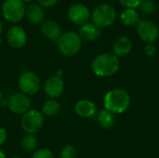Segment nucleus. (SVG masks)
<instances>
[{"label": "nucleus", "instance_id": "4", "mask_svg": "<svg viewBox=\"0 0 159 158\" xmlns=\"http://www.w3.org/2000/svg\"><path fill=\"white\" fill-rule=\"evenodd\" d=\"M90 17L92 22L100 29L109 27L116 19V10L112 5L102 3L98 5L93 9Z\"/></svg>", "mask_w": 159, "mask_h": 158}, {"label": "nucleus", "instance_id": "1", "mask_svg": "<svg viewBox=\"0 0 159 158\" xmlns=\"http://www.w3.org/2000/svg\"><path fill=\"white\" fill-rule=\"evenodd\" d=\"M131 102L129 93L121 88H116L106 92L103 98L104 109L113 115L125 113Z\"/></svg>", "mask_w": 159, "mask_h": 158}, {"label": "nucleus", "instance_id": "26", "mask_svg": "<svg viewBox=\"0 0 159 158\" xmlns=\"http://www.w3.org/2000/svg\"><path fill=\"white\" fill-rule=\"evenodd\" d=\"M157 52V47L154 45V44H146L145 47H144V53L146 56L148 57H154L156 56Z\"/></svg>", "mask_w": 159, "mask_h": 158}, {"label": "nucleus", "instance_id": "32", "mask_svg": "<svg viewBox=\"0 0 159 158\" xmlns=\"http://www.w3.org/2000/svg\"><path fill=\"white\" fill-rule=\"evenodd\" d=\"M2 31H3V25H2V21H1V20H0V35H1V34H2Z\"/></svg>", "mask_w": 159, "mask_h": 158}, {"label": "nucleus", "instance_id": "9", "mask_svg": "<svg viewBox=\"0 0 159 158\" xmlns=\"http://www.w3.org/2000/svg\"><path fill=\"white\" fill-rule=\"evenodd\" d=\"M7 105L12 114L22 115L31 109V99L21 92L15 93L9 97Z\"/></svg>", "mask_w": 159, "mask_h": 158}, {"label": "nucleus", "instance_id": "20", "mask_svg": "<svg viewBox=\"0 0 159 158\" xmlns=\"http://www.w3.org/2000/svg\"><path fill=\"white\" fill-rule=\"evenodd\" d=\"M120 21L125 26H133L139 22V13L136 9L126 8L120 14Z\"/></svg>", "mask_w": 159, "mask_h": 158}, {"label": "nucleus", "instance_id": "21", "mask_svg": "<svg viewBox=\"0 0 159 158\" xmlns=\"http://www.w3.org/2000/svg\"><path fill=\"white\" fill-rule=\"evenodd\" d=\"M21 147L26 152L34 153L38 146V139L34 134H25L20 141Z\"/></svg>", "mask_w": 159, "mask_h": 158}, {"label": "nucleus", "instance_id": "11", "mask_svg": "<svg viewBox=\"0 0 159 158\" xmlns=\"http://www.w3.org/2000/svg\"><path fill=\"white\" fill-rule=\"evenodd\" d=\"M65 90V84L61 77L55 74L47 78L44 84V92L49 99L57 100L60 98Z\"/></svg>", "mask_w": 159, "mask_h": 158}, {"label": "nucleus", "instance_id": "34", "mask_svg": "<svg viewBox=\"0 0 159 158\" xmlns=\"http://www.w3.org/2000/svg\"><path fill=\"white\" fill-rule=\"evenodd\" d=\"M9 158H21V157H19V156H12V157H9Z\"/></svg>", "mask_w": 159, "mask_h": 158}, {"label": "nucleus", "instance_id": "30", "mask_svg": "<svg viewBox=\"0 0 159 158\" xmlns=\"http://www.w3.org/2000/svg\"><path fill=\"white\" fill-rule=\"evenodd\" d=\"M0 158H7L6 157V154L3 152V150L0 149Z\"/></svg>", "mask_w": 159, "mask_h": 158}, {"label": "nucleus", "instance_id": "18", "mask_svg": "<svg viewBox=\"0 0 159 158\" xmlns=\"http://www.w3.org/2000/svg\"><path fill=\"white\" fill-rule=\"evenodd\" d=\"M60 111H61V104L55 99H48L43 103L41 107L42 115L48 117L56 116L60 113Z\"/></svg>", "mask_w": 159, "mask_h": 158}, {"label": "nucleus", "instance_id": "33", "mask_svg": "<svg viewBox=\"0 0 159 158\" xmlns=\"http://www.w3.org/2000/svg\"><path fill=\"white\" fill-rule=\"evenodd\" d=\"M21 1H22L23 3H30L32 0H21Z\"/></svg>", "mask_w": 159, "mask_h": 158}, {"label": "nucleus", "instance_id": "24", "mask_svg": "<svg viewBox=\"0 0 159 158\" xmlns=\"http://www.w3.org/2000/svg\"><path fill=\"white\" fill-rule=\"evenodd\" d=\"M140 9L145 14H151L154 13L156 10V6L153 0H143L140 5Z\"/></svg>", "mask_w": 159, "mask_h": 158}, {"label": "nucleus", "instance_id": "14", "mask_svg": "<svg viewBox=\"0 0 159 158\" xmlns=\"http://www.w3.org/2000/svg\"><path fill=\"white\" fill-rule=\"evenodd\" d=\"M78 34L81 39L86 42H94L101 36V29L97 27L93 22H86L79 27Z\"/></svg>", "mask_w": 159, "mask_h": 158}, {"label": "nucleus", "instance_id": "8", "mask_svg": "<svg viewBox=\"0 0 159 158\" xmlns=\"http://www.w3.org/2000/svg\"><path fill=\"white\" fill-rule=\"evenodd\" d=\"M137 33L145 44H154L159 36L158 26L151 20H143L138 22Z\"/></svg>", "mask_w": 159, "mask_h": 158}, {"label": "nucleus", "instance_id": "15", "mask_svg": "<svg viewBox=\"0 0 159 158\" xmlns=\"http://www.w3.org/2000/svg\"><path fill=\"white\" fill-rule=\"evenodd\" d=\"M41 33L44 36L52 41H58L61 34V30L58 22L52 20H46L41 23Z\"/></svg>", "mask_w": 159, "mask_h": 158}, {"label": "nucleus", "instance_id": "19", "mask_svg": "<svg viewBox=\"0 0 159 158\" xmlns=\"http://www.w3.org/2000/svg\"><path fill=\"white\" fill-rule=\"evenodd\" d=\"M97 121L103 129H111L116 123L115 115L103 109L99 112L97 115Z\"/></svg>", "mask_w": 159, "mask_h": 158}, {"label": "nucleus", "instance_id": "22", "mask_svg": "<svg viewBox=\"0 0 159 158\" xmlns=\"http://www.w3.org/2000/svg\"><path fill=\"white\" fill-rule=\"evenodd\" d=\"M60 156L61 158H77L78 157V152L75 145L66 144L61 148Z\"/></svg>", "mask_w": 159, "mask_h": 158}, {"label": "nucleus", "instance_id": "28", "mask_svg": "<svg viewBox=\"0 0 159 158\" xmlns=\"http://www.w3.org/2000/svg\"><path fill=\"white\" fill-rule=\"evenodd\" d=\"M7 140V130L5 128L0 127V147L5 144Z\"/></svg>", "mask_w": 159, "mask_h": 158}, {"label": "nucleus", "instance_id": "27", "mask_svg": "<svg viewBox=\"0 0 159 158\" xmlns=\"http://www.w3.org/2000/svg\"><path fill=\"white\" fill-rule=\"evenodd\" d=\"M37 2L42 7H52L56 6L60 0H37Z\"/></svg>", "mask_w": 159, "mask_h": 158}, {"label": "nucleus", "instance_id": "17", "mask_svg": "<svg viewBox=\"0 0 159 158\" xmlns=\"http://www.w3.org/2000/svg\"><path fill=\"white\" fill-rule=\"evenodd\" d=\"M132 50V42L127 36H119L113 43V53L117 57H125Z\"/></svg>", "mask_w": 159, "mask_h": 158}, {"label": "nucleus", "instance_id": "16", "mask_svg": "<svg viewBox=\"0 0 159 158\" xmlns=\"http://www.w3.org/2000/svg\"><path fill=\"white\" fill-rule=\"evenodd\" d=\"M28 21L33 24H39L45 20V10L37 4H31L25 7V16Z\"/></svg>", "mask_w": 159, "mask_h": 158}, {"label": "nucleus", "instance_id": "29", "mask_svg": "<svg viewBox=\"0 0 159 158\" xmlns=\"http://www.w3.org/2000/svg\"><path fill=\"white\" fill-rule=\"evenodd\" d=\"M55 75H57V76L62 78V76H63V70H62V69H58V70L56 71V73H55Z\"/></svg>", "mask_w": 159, "mask_h": 158}, {"label": "nucleus", "instance_id": "10", "mask_svg": "<svg viewBox=\"0 0 159 158\" xmlns=\"http://www.w3.org/2000/svg\"><path fill=\"white\" fill-rule=\"evenodd\" d=\"M90 15L91 12L89 7L81 3H75L71 5L67 11V17L70 21L79 26L88 22Z\"/></svg>", "mask_w": 159, "mask_h": 158}, {"label": "nucleus", "instance_id": "2", "mask_svg": "<svg viewBox=\"0 0 159 158\" xmlns=\"http://www.w3.org/2000/svg\"><path fill=\"white\" fill-rule=\"evenodd\" d=\"M119 68V59L111 52H105L96 56L91 62V70L98 77H110L116 74Z\"/></svg>", "mask_w": 159, "mask_h": 158}, {"label": "nucleus", "instance_id": "6", "mask_svg": "<svg viewBox=\"0 0 159 158\" xmlns=\"http://www.w3.org/2000/svg\"><path fill=\"white\" fill-rule=\"evenodd\" d=\"M25 5L21 0H5L1 7L2 15L9 22H20L25 16Z\"/></svg>", "mask_w": 159, "mask_h": 158}, {"label": "nucleus", "instance_id": "23", "mask_svg": "<svg viewBox=\"0 0 159 158\" xmlns=\"http://www.w3.org/2000/svg\"><path fill=\"white\" fill-rule=\"evenodd\" d=\"M31 158H55L53 153L48 148H37Z\"/></svg>", "mask_w": 159, "mask_h": 158}, {"label": "nucleus", "instance_id": "25", "mask_svg": "<svg viewBox=\"0 0 159 158\" xmlns=\"http://www.w3.org/2000/svg\"><path fill=\"white\" fill-rule=\"evenodd\" d=\"M118 1L126 8L136 9L137 7H140V5H141L143 0H118Z\"/></svg>", "mask_w": 159, "mask_h": 158}, {"label": "nucleus", "instance_id": "7", "mask_svg": "<svg viewBox=\"0 0 159 158\" xmlns=\"http://www.w3.org/2000/svg\"><path fill=\"white\" fill-rule=\"evenodd\" d=\"M18 87L21 93L30 97L38 93L41 87V81L34 72L25 71L19 75Z\"/></svg>", "mask_w": 159, "mask_h": 158}, {"label": "nucleus", "instance_id": "31", "mask_svg": "<svg viewBox=\"0 0 159 158\" xmlns=\"http://www.w3.org/2000/svg\"><path fill=\"white\" fill-rule=\"evenodd\" d=\"M2 101H3V92H2V90L0 88V103L2 102Z\"/></svg>", "mask_w": 159, "mask_h": 158}, {"label": "nucleus", "instance_id": "5", "mask_svg": "<svg viewBox=\"0 0 159 158\" xmlns=\"http://www.w3.org/2000/svg\"><path fill=\"white\" fill-rule=\"evenodd\" d=\"M45 123V116L41 111L30 109L21 115L20 127L25 134H35L39 132Z\"/></svg>", "mask_w": 159, "mask_h": 158}, {"label": "nucleus", "instance_id": "3", "mask_svg": "<svg viewBox=\"0 0 159 158\" xmlns=\"http://www.w3.org/2000/svg\"><path fill=\"white\" fill-rule=\"evenodd\" d=\"M78 33L68 31L61 34L57 41L60 52L65 57H74L78 54L82 48V42Z\"/></svg>", "mask_w": 159, "mask_h": 158}, {"label": "nucleus", "instance_id": "12", "mask_svg": "<svg viewBox=\"0 0 159 158\" xmlns=\"http://www.w3.org/2000/svg\"><path fill=\"white\" fill-rule=\"evenodd\" d=\"M7 40L11 47L21 48L27 43V34L21 26L14 25L8 29Z\"/></svg>", "mask_w": 159, "mask_h": 158}, {"label": "nucleus", "instance_id": "13", "mask_svg": "<svg viewBox=\"0 0 159 158\" xmlns=\"http://www.w3.org/2000/svg\"><path fill=\"white\" fill-rule=\"evenodd\" d=\"M74 110L78 116L82 118H90L95 115L97 108L92 101L82 99L75 104Z\"/></svg>", "mask_w": 159, "mask_h": 158}]
</instances>
